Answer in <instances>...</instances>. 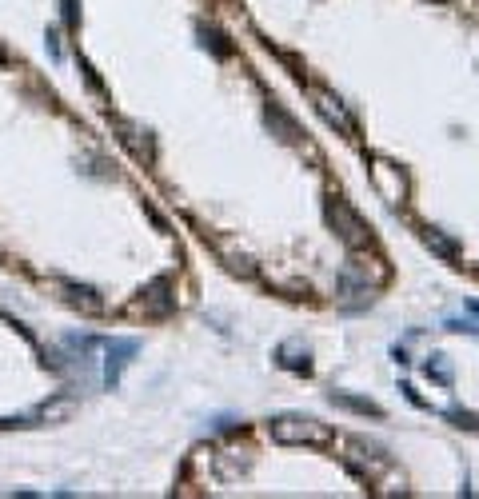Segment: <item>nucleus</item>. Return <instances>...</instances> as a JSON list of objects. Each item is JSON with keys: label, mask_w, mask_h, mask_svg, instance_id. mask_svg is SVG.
Wrapping results in <instances>:
<instances>
[{"label": "nucleus", "mask_w": 479, "mask_h": 499, "mask_svg": "<svg viewBox=\"0 0 479 499\" xmlns=\"http://www.w3.org/2000/svg\"><path fill=\"white\" fill-rule=\"evenodd\" d=\"M268 431L275 443H328L332 439V431L312 415H275Z\"/></svg>", "instance_id": "obj_1"}, {"label": "nucleus", "mask_w": 479, "mask_h": 499, "mask_svg": "<svg viewBox=\"0 0 479 499\" xmlns=\"http://www.w3.org/2000/svg\"><path fill=\"white\" fill-rule=\"evenodd\" d=\"M323 212H328V220H332V228L340 232V240L347 244V248H367V244H371V228H367L364 220L356 216V208L347 204V200H340V196H332Z\"/></svg>", "instance_id": "obj_2"}, {"label": "nucleus", "mask_w": 479, "mask_h": 499, "mask_svg": "<svg viewBox=\"0 0 479 499\" xmlns=\"http://www.w3.org/2000/svg\"><path fill=\"white\" fill-rule=\"evenodd\" d=\"M371 184H376L380 200H388L391 208H400L408 200V176H404V168H395L384 156H371Z\"/></svg>", "instance_id": "obj_3"}, {"label": "nucleus", "mask_w": 479, "mask_h": 499, "mask_svg": "<svg viewBox=\"0 0 479 499\" xmlns=\"http://www.w3.org/2000/svg\"><path fill=\"white\" fill-rule=\"evenodd\" d=\"M308 96H312V104H316V112L340 132V136H356V120H352V112L343 108V100L336 96V92H328V88H319V84H312L308 88Z\"/></svg>", "instance_id": "obj_4"}, {"label": "nucleus", "mask_w": 479, "mask_h": 499, "mask_svg": "<svg viewBox=\"0 0 479 499\" xmlns=\"http://www.w3.org/2000/svg\"><path fill=\"white\" fill-rule=\"evenodd\" d=\"M136 352H140V340H108V343H104V384L116 387L120 372L132 363Z\"/></svg>", "instance_id": "obj_5"}, {"label": "nucleus", "mask_w": 479, "mask_h": 499, "mask_svg": "<svg viewBox=\"0 0 479 499\" xmlns=\"http://www.w3.org/2000/svg\"><path fill=\"white\" fill-rule=\"evenodd\" d=\"M144 316H164V312H172L176 308V295H172V280L168 276H160V280H152L148 288H144V295H140L136 304Z\"/></svg>", "instance_id": "obj_6"}, {"label": "nucleus", "mask_w": 479, "mask_h": 499, "mask_svg": "<svg viewBox=\"0 0 479 499\" xmlns=\"http://www.w3.org/2000/svg\"><path fill=\"white\" fill-rule=\"evenodd\" d=\"M116 128L124 132V148L132 152L136 160H144V164H156V148H152V136L140 128V124H132V120H116Z\"/></svg>", "instance_id": "obj_7"}, {"label": "nucleus", "mask_w": 479, "mask_h": 499, "mask_svg": "<svg viewBox=\"0 0 479 499\" xmlns=\"http://www.w3.org/2000/svg\"><path fill=\"white\" fill-rule=\"evenodd\" d=\"M275 360L284 363L288 372H299V376H308V372H312V352H308L299 340H284L280 348H275Z\"/></svg>", "instance_id": "obj_8"}, {"label": "nucleus", "mask_w": 479, "mask_h": 499, "mask_svg": "<svg viewBox=\"0 0 479 499\" xmlns=\"http://www.w3.org/2000/svg\"><path fill=\"white\" fill-rule=\"evenodd\" d=\"M80 408V400H76V395H56V400H45V404H40V408H36V419H45V424H64V419H69L72 411Z\"/></svg>", "instance_id": "obj_9"}, {"label": "nucleus", "mask_w": 479, "mask_h": 499, "mask_svg": "<svg viewBox=\"0 0 479 499\" xmlns=\"http://www.w3.org/2000/svg\"><path fill=\"white\" fill-rule=\"evenodd\" d=\"M423 244H428L435 256H443L447 264H456V260H459V244H456V240H447L439 228H423Z\"/></svg>", "instance_id": "obj_10"}, {"label": "nucleus", "mask_w": 479, "mask_h": 499, "mask_svg": "<svg viewBox=\"0 0 479 499\" xmlns=\"http://www.w3.org/2000/svg\"><path fill=\"white\" fill-rule=\"evenodd\" d=\"M332 404H340L347 411H360V415H371V419H384V408L371 404V400H360V395H347V391H332Z\"/></svg>", "instance_id": "obj_11"}, {"label": "nucleus", "mask_w": 479, "mask_h": 499, "mask_svg": "<svg viewBox=\"0 0 479 499\" xmlns=\"http://www.w3.org/2000/svg\"><path fill=\"white\" fill-rule=\"evenodd\" d=\"M64 292H69L72 308H84V312H100V308H104V300L92 292L88 284H64Z\"/></svg>", "instance_id": "obj_12"}, {"label": "nucleus", "mask_w": 479, "mask_h": 499, "mask_svg": "<svg viewBox=\"0 0 479 499\" xmlns=\"http://www.w3.org/2000/svg\"><path fill=\"white\" fill-rule=\"evenodd\" d=\"M268 124H272L275 132H280V140H284V144H296V140H299L296 120H292V116L284 112L280 104H272V108H268Z\"/></svg>", "instance_id": "obj_13"}, {"label": "nucleus", "mask_w": 479, "mask_h": 499, "mask_svg": "<svg viewBox=\"0 0 479 499\" xmlns=\"http://www.w3.org/2000/svg\"><path fill=\"white\" fill-rule=\"evenodd\" d=\"M200 40H204V48H212L216 56H232V45L216 32V28H208V24H200Z\"/></svg>", "instance_id": "obj_14"}, {"label": "nucleus", "mask_w": 479, "mask_h": 499, "mask_svg": "<svg viewBox=\"0 0 479 499\" xmlns=\"http://www.w3.org/2000/svg\"><path fill=\"white\" fill-rule=\"evenodd\" d=\"M428 376H435L439 384H452V367L443 363V356H432V363H428Z\"/></svg>", "instance_id": "obj_15"}, {"label": "nucleus", "mask_w": 479, "mask_h": 499, "mask_svg": "<svg viewBox=\"0 0 479 499\" xmlns=\"http://www.w3.org/2000/svg\"><path fill=\"white\" fill-rule=\"evenodd\" d=\"M452 419H456L459 428H467V431H479V415H471V411H447Z\"/></svg>", "instance_id": "obj_16"}, {"label": "nucleus", "mask_w": 479, "mask_h": 499, "mask_svg": "<svg viewBox=\"0 0 479 499\" xmlns=\"http://www.w3.org/2000/svg\"><path fill=\"white\" fill-rule=\"evenodd\" d=\"M60 8H64V24H69V28H76V24H80V12H76V0H60Z\"/></svg>", "instance_id": "obj_17"}, {"label": "nucleus", "mask_w": 479, "mask_h": 499, "mask_svg": "<svg viewBox=\"0 0 479 499\" xmlns=\"http://www.w3.org/2000/svg\"><path fill=\"white\" fill-rule=\"evenodd\" d=\"M447 328H452V332H471V336H479L476 319H447Z\"/></svg>", "instance_id": "obj_18"}, {"label": "nucleus", "mask_w": 479, "mask_h": 499, "mask_svg": "<svg viewBox=\"0 0 479 499\" xmlns=\"http://www.w3.org/2000/svg\"><path fill=\"white\" fill-rule=\"evenodd\" d=\"M80 69H84V80H88V88H92V92H104V84H100V76L92 72V64H88V60H80Z\"/></svg>", "instance_id": "obj_19"}, {"label": "nucleus", "mask_w": 479, "mask_h": 499, "mask_svg": "<svg viewBox=\"0 0 479 499\" xmlns=\"http://www.w3.org/2000/svg\"><path fill=\"white\" fill-rule=\"evenodd\" d=\"M48 52H52V60H60V40H56V28H48Z\"/></svg>", "instance_id": "obj_20"}, {"label": "nucleus", "mask_w": 479, "mask_h": 499, "mask_svg": "<svg viewBox=\"0 0 479 499\" xmlns=\"http://www.w3.org/2000/svg\"><path fill=\"white\" fill-rule=\"evenodd\" d=\"M4 60H8V48L0 45V64H4Z\"/></svg>", "instance_id": "obj_21"}, {"label": "nucleus", "mask_w": 479, "mask_h": 499, "mask_svg": "<svg viewBox=\"0 0 479 499\" xmlns=\"http://www.w3.org/2000/svg\"><path fill=\"white\" fill-rule=\"evenodd\" d=\"M471 312H476V316H479V304H471Z\"/></svg>", "instance_id": "obj_22"}]
</instances>
